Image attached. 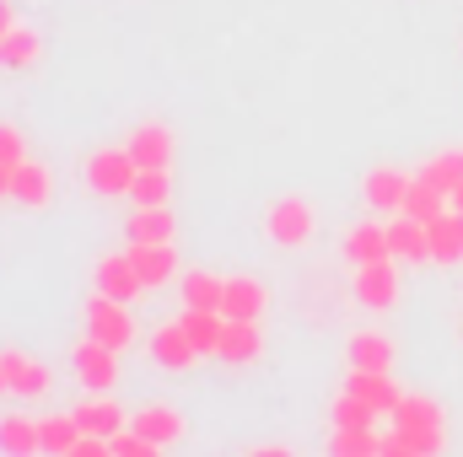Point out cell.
<instances>
[{"mask_svg": "<svg viewBox=\"0 0 463 457\" xmlns=\"http://www.w3.org/2000/svg\"><path fill=\"white\" fill-rule=\"evenodd\" d=\"M38 54H43V38L22 22L0 38V70H27V65H38Z\"/></svg>", "mask_w": 463, "mask_h": 457, "instance_id": "7402d4cb", "label": "cell"}, {"mask_svg": "<svg viewBox=\"0 0 463 457\" xmlns=\"http://www.w3.org/2000/svg\"><path fill=\"white\" fill-rule=\"evenodd\" d=\"M140 167H167L173 162V129L167 124H140L129 129V145H124Z\"/></svg>", "mask_w": 463, "mask_h": 457, "instance_id": "9a60e30c", "label": "cell"}, {"mask_svg": "<svg viewBox=\"0 0 463 457\" xmlns=\"http://www.w3.org/2000/svg\"><path fill=\"white\" fill-rule=\"evenodd\" d=\"M0 452H43V425L27 415H5L0 420Z\"/></svg>", "mask_w": 463, "mask_h": 457, "instance_id": "484cf974", "label": "cell"}, {"mask_svg": "<svg viewBox=\"0 0 463 457\" xmlns=\"http://www.w3.org/2000/svg\"><path fill=\"white\" fill-rule=\"evenodd\" d=\"M98 291L114 296V302H135V296L146 291V280H140V269L129 264V253H103V258H98Z\"/></svg>", "mask_w": 463, "mask_h": 457, "instance_id": "30bf717a", "label": "cell"}, {"mask_svg": "<svg viewBox=\"0 0 463 457\" xmlns=\"http://www.w3.org/2000/svg\"><path fill=\"white\" fill-rule=\"evenodd\" d=\"M329 452H340V457H372V452H383V436H372V431H340V425H335Z\"/></svg>", "mask_w": 463, "mask_h": 457, "instance_id": "d6a6232c", "label": "cell"}, {"mask_svg": "<svg viewBox=\"0 0 463 457\" xmlns=\"http://www.w3.org/2000/svg\"><path fill=\"white\" fill-rule=\"evenodd\" d=\"M87 334L103 340L109 350H129V344H135V318H129L124 302H114V296L98 291V296L87 302Z\"/></svg>", "mask_w": 463, "mask_h": 457, "instance_id": "7a4b0ae2", "label": "cell"}, {"mask_svg": "<svg viewBox=\"0 0 463 457\" xmlns=\"http://www.w3.org/2000/svg\"><path fill=\"white\" fill-rule=\"evenodd\" d=\"M420 178H431L437 189H448V194H453V189L463 183V151H442V156H431V162L420 167Z\"/></svg>", "mask_w": 463, "mask_h": 457, "instance_id": "4dcf8cb0", "label": "cell"}, {"mask_svg": "<svg viewBox=\"0 0 463 457\" xmlns=\"http://www.w3.org/2000/svg\"><path fill=\"white\" fill-rule=\"evenodd\" d=\"M167 194H173L167 167H140V173H135V189H129L135 205H167Z\"/></svg>", "mask_w": 463, "mask_h": 457, "instance_id": "f546056e", "label": "cell"}, {"mask_svg": "<svg viewBox=\"0 0 463 457\" xmlns=\"http://www.w3.org/2000/svg\"><path fill=\"white\" fill-rule=\"evenodd\" d=\"M431 264H463V210H442L431 221Z\"/></svg>", "mask_w": 463, "mask_h": 457, "instance_id": "ffe728a7", "label": "cell"}, {"mask_svg": "<svg viewBox=\"0 0 463 457\" xmlns=\"http://www.w3.org/2000/svg\"><path fill=\"white\" fill-rule=\"evenodd\" d=\"M151 360H156L162 371H189V366L200 360V344L189 340L184 323H162V329L151 334Z\"/></svg>", "mask_w": 463, "mask_h": 457, "instance_id": "52a82bcc", "label": "cell"}, {"mask_svg": "<svg viewBox=\"0 0 463 457\" xmlns=\"http://www.w3.org/2000/svg\"><path fill=\"white\" fill-rule=\"evenodd\" d=\"M345 393H355V398H366L377 415H393V404L404 398V387L388 377V371H361V366H350L345 377Z\"/></svg>", "mask_w": 463, "mask_h": 457, "instance_id": "7c38bea8", "label": "cell"}, {"mask_svg": "<svg viewBox=\"0 0 463 457\" xmlns=\"http://www.w3.org/2000/svg\"><path fill=\"white\" fill-rule=\"evenodd\" d=\"M222 291H227V280L222 275H205V269H189L178 280V302L184 307H222Z\"/></svg>", "mask_w": 463, "mask_h": 457, "instance_id": "83f0119b", "label": "cell"}, {"mask_svg": "<svg viewBox=\"0 0 463 457\" xmlns=\"http://www.w3.org/2000/svg\"><path fill=\"white\" fill-rule=\"evenodd\" d=\"M76 420H81V431H92V436H114V431H124L129 420H124V409L114 404V393H92L81 409H71Z\"/></svg>", "mask_w": 463, "mask_h": 457, "instance_id": "d6986e66", "label": "cell"}, {"mask_svg": "<svg viewBox=\"0 0 463 457\" xmlns=\"http://www.w3.org/2000/svg\"><path fill=\"white\" fill-rule=\"evenodd\" d=\"M388 247H393V258H404V264H431V221L399 210V216L388 221Z\"/></svg>", "mask_w": 463, "mask_h": 457, "instance_id": "8992f818", "label": "cell"}, {"mask_svg": "<svg viewBox=\"0 0 463 457\" xmlns=\"http://www.w3.org/2000/svg\"><path fill=\"white\" fill-rule=\"evenodd\" d=\"M448 447V431H399L393 425V436H383V452L388 457H431Z\"/></svg>", "mask_w": 463, "mask_h": 457, "instance_id": "d4e9b609", "label": "cell"}, {"mask_svg": "<svg viewBox=\"0 0 463 457\" xmlns=\"http://www.w3.org/2000/svg\"><path fill=\"white\" fill-rule=\"evenodd\" d=\"M135 173H140V162L129 151H92L87 156V189L92 194H129Z\"/></svg>", "mask_w": 463, "mask_h": 457, "instance_id": "3957f363", "label": "cell"}, {"mask_svg": "<svg viewBox=\"0 0 463 457\" xmlns=\"http://www.w3.org/2000/svg\"><path fill=\"white\" fill-rule=\"evenodd\" d=\"M124 253H129V264L140 269L146 291H156V285H167V280L178 275V253H173V242H129Z\"/></svg>", "mask_w": 463, "mask_h": 457, "instance_id": "ba28073f", "label": "cell"}, {"mask_svg": "<svg viewBox=\"0 0 463 457\" xmlns=\"http://www.w3.org/2000/svg\"><path fill=\"white\" fill-rule=\"evenodd\" d=\"M0 162H5V167L27 162V140H22V129H16V124H0Z\"/></svg>", "mask_w": 463, "mask_h": 457, "instance_id": "e575fe53", "label": "cell"}, {"mask_svg": "<svg viewBox=\"0 0 463 457\" xmlns=\"http://www.w3.org/2000/svg\"><path fill=\"white\" fill-rule=\"evenodd\" d=\"M129 242H173V210L167 205H135Z\"/></svg>", "mask_w": 463, "mask_h": 457, "instance_id": "4316f807", "label": "cell"}, {"mask_svg": "<svg viewBox=\"0 0 463 457\" xmlns=\"http://www.w3.org/2000/svg\"><path fill=\"white\" fill-rule=\"evenodd\" d=\"M350 366H361V371H388V366H393V340L377 334V329L350 334Z\"/></svg>", "mask_w": 463, "mask_h": 457, "instance_id": "603a6c76", "label": "cell"}, {"mask_svg": "<svg viewBox=\"0 0 463 457\" xmlns=\"http://www.w3.org/2000/svg\"><path fill=\"white\" fill-rule=\"evenodd\" d=\"M253 452L259 457H291V447H286V442H264V447H253Z\"/></svg>", "mask_w": 463, "mask_h": 457, "instance_id": "d590c367", "label": "cell"}, {"mask_svg": "<svg viewBox=\"0 0 463 457\" xmlns=\"http://www.w3.org/2000/svg\"><path fill=\"white\" fill-rule=\"evenodd\" d=\"M355 302L361 307H372V312H388L393 302H399V269H393V258H377V264H355Z\"/></svg>", "mask_w": 463, "mask_h": 457, "instance_id": "5b68a950", "label": "cell"}, {"mask_svg": "<svg viewBox=\"0 0 463 457\" xmlns=\"http://www.w3.org/2000/svg\"><path fill=\"white\" fill-rule=\"evenodd\" d=\"M0 393H5V350H0Z\"/></svg>", "mask_w": 463, "mask_h": 457, "instance_id": "ab89813d", "label": "cell"}, {"mask_svg": "<svg viewBox=\"0 0 463 457\" xmlns=\"http://www.w3.org/2000/svg\"><path fill=\"white\" fill-rule=\"evenodd\" d=\"M345 258H350V264H377V258H393V247H388V227H372V221L350 227L345 231Z\"/></svg>", "mask_w": 463, "mask_h": 457, "instance_id": "44dd1931", "label": "cell"}, {"mask_svg": "<svg viewBox=\"0 0 463 457\" xmlns=\"http://www.w3.org/2000/svg\"><path fill=\"white\" fill-rule=\"evenodd\" d=\"M140 436H151L156 447H173L189 425H184V415L178 409H167V404H146V409H135V420H129Z\"/></svg>", "mask_w": 463, "mask_h": 457, "instance_id": "e0dca14e", "label": "cell"}, {"mask_svg": "<svg viewBox=\"0 0 463 457\" xmlns=\"http://www.w3.org/2000/svg\"><path fill=\"white\" fill-rule=\"evenodd\" d=\"M372 420H377V409H372L366 398L340 393V404H335V425H340V431H372Z\"/></svg>", "mask_w": 463, "mask_h": 457, "instance_id": "1f68e13d", "label": "cell"}, {"mask_svg": "<svg viewBox=\"0 0 463 457\" xmlns=\"http://www.w3.org/2000/svg\"><path fill=\"white\" fill-rule=\"evenodd\" d=\"M11 27H16V11H11V0H0V38H5Z\"/></svg>", "mask_w": 463, "mask_h": 457, "instance_id": "8d00e7d4", "label": "cell"}, {"mask_svg": "<svg viewBox=\"0 0 463 457\" xmlns=\"http://www.w3.org/2000/svg\"><path fill=\"white\" fill-rule=\"evenodd\" d=\"M49 194H54L49 167H43V162H16V173H11V200H16V205H27V210H43V205H49Z\"/></svg>", "mask_w": 463, "mask_h": 457, "instance_id": "2e32d148", "label": "cell"}, {"mask_svg": "<svg viewBox=\"0 0 463 457\" xmlns=\"http://www.w3.org/2000/svg\"><path fill=\"white\" fill-rule=\"evenodd\" d=\"M49 387H54V377H49L43 360H33V355H22V350H5V393H16V398H43Z\"/></svg>", "mask_w": 463, "mask_h": 457, "instance_id": "9c48e42d", "label": "cell"}, {"mask_svg": "<svg viewBox=\"0 0 463 457\" xmlns=\"http://www.w3.org/2000/svg\"><path fill=\"white\" fill-rule=\"evenodd\" d=\"M11 173H16V167H5V162H0V200H11Z\"/></svg>", "mask_w": 463, "mask_h": 457, "instance_id": "74e56055", "label": "cell"}, {"mask_svg": "<svg viewBox=\"0 0 463 457\" xmlns=\"http://www.w3.org/2000/svg\"><path fill=\"white\" fill-rule=\"evenodd\" d=\"M393 425L399 431H448V409L437 398H426V393H404L393 404Z\"/></svg>", "mask_w": 463, "mask_h": 457, "instance_id": "5bb4252c", "label": "cell"}, {"mask_svg": "<svg viewBox=\"0 0 463 457\" xmlns=\"http://www.w3.org/2000/svg\"><path fill=\"white\" fill-rule=\"evenodd\" d=\"M76 377L87 393H114L118 387V350H109L103 340H87L76 344Z\"/></svg>", "mask_w": 463, "mask_h": 457, "instance_id": "277c9868", "label": "cell"}, {"mask_svg": "<svg viewBox=\"0 0 463 457\" xmlns=\"http://www.w3.org/2000/svg\"><path fill=\"white\" fill-rule=\"evenodd\" d=\"M453 210H463V183L453 189Z\"/></svg>", "mask_w": 463, "mask_h": 457, "instance_id": "f35d334b", "label": "cell"}, {"mask_svg": "<svg viewBox=\"0 0 463 457\" xmlns=\"http://www.w3.org/2000/svg\"><path fill=\"white\" fill-rule=\"evenodd\" d=\"M259 350H264V334H259V323H248V318H227V334H222V360L232 366H248V360H259Z\"/></svg>", "mask_w": 463, "mask_h": 457, "instance_id": "ac0fdd59", "label": "cell"}, {"mask_svg": "<svg viewBox=\"0 0 463 457\" xmlns=\"http://www.w3.org/2000/svg\"><path fill=\"white\" fill-rule=\"evenodd\" d=\"M442 210H453V194H448V189H437L431 178H420V173H415V183H410V194H404V216L437 221Z\"/></svg>", "mask_w": 463, "mask_h": 457, "instance_id": "cb8c5ba5", "label": "cell"}, {"mask_svg": "<svg viewBox=\"0 0 463 457\" xmlns=\"http://www.w3.org/2000/svg\"><path fill=\"white\" fill-rule=\"evenodd\" d=\"M410 173H399V167H372L366 173V205L372 210H383V216H399L404 210V194H410Z\"/></svg>", "mask_w": 463, "mask_h": 457, "instance_id": "8fae6325", "label": "cell"}, {"mask_svg": "<svg viewBox=\"0 0 463 457\" xmlns=\"http://www.w3.org/2000/svg\"><path fill=\"white\" fill-rule=\"evenodd\" d=\"M264 307H269V291H264L253 275H232L227 291H222V312H227V318H248V323H259Z\"/></svg>", "mask_w": 463, "mask_h": 457, "instance_id": "4fadbf2b", "label": "cell"}, {"mask_svg": "<svg viewBox=\"0 0 463 457\" xmlns=\"http://www.w3.org/2000/svg\"><path fill=\"white\" fill-rule=\"evenodd\" d=\"M313 231H318V216H313V205L307 200H275L269 210H264V237L269 242H280V247H302V242H313Z\"/></svg>", "mask_w": 463, "mask_h": 457, "instance_id": "6da1fadb", "label": "cell"}, {"mask_svg": "<svg viewBox=\"0 0 463 457\" xmlns=\"http://www.w3.org/2000/svg\"><path fill=\"white\" fill-rule=\"evenodd\" d=\"M38 425H43V452H54V457H71V447L81 442V420L76 415H49Z\"/></svg>", "mask_w": 463, "mask_h": 457, "instance_id": "f1b7e54d", "label": "cell"}, {"mask_svg": "<svg viewBox=\"0 0 463 457\" xmlns=\"http://www.w3.org/2000/svg\"><path fill=\"white\" fill-rule=\"evenodd\" d=\"M162 447L151 442V436H140L135 425H124V431H114L109 436V457H156Z\"/></svg>", "mask_w": 463, "mask_h": 457, "instance_id": "836d02e7", "label": "cell"}]
</instances>
